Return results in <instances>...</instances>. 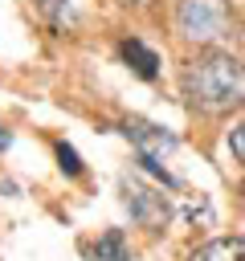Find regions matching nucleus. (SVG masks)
<instances>
[{"instance_id":"obj_1","label":"nucleus","mask_w":245,"mask_h":261,"mask_svg":"<svg viewBox=\"0 0 245 261\" xmlns=\"http://www.w3.org/2000/svg\"><path fill=\"white\" fill-rule=\"evenodd\" d=\"M184 98L204 114H229L245 106V65L229 53H200L184 69Z\"/></svg>"},{"instance_id":"obj_2","label":"nucleus","mask_w":245,"mask_h":261,"mask_svg":"<svg viewBox=\"0 0 245 261\" xmlns=\"http://www.w3.org/2000/svg\"><path fill=\"white\" fill-rule=\"evenodd\" d=\"M176 24L196 45H216L233 33V8L229 0H180Z\"/></svg>"},{"instance_id":"obj_3","label":"nucleus","mask_w":245,"mask_h":261,"mask_svg":"<svg viewBox=\"0 0 245 261\" xmlns=\"http://www.w3.org/2000/svg\"><path fill=\"white\" fill-rule=\"evenodd\" d=\"M122 204H127L131 220L143 224V228H163V224L172 220L167 196H159L155 188H147V184H139V179H131V175L122 179Z\"/></svg>"},{"instance_id":"obj_4","label":"nucleus","mask_w":245,"mask_h":261,"mask_svg":"<svg viewBox=\"0 0 245 261\" xmlns=\"http://www.w3.org/2000/svg\"><path fill=\"white\" fill-rule=\"evenodd\" d=\"M122 135L135 143L139 155H151V159H163V155L176 147V135H172L167 126L147 122V118H127V122H122Z\"/></svg>"},{"instance_id":"obj_5","label":"nucleus","mask_w":245,"mask_h":261,"mask_svg":"<svg viewBox=\"0 0 245 261\" xmlns=\"http://www.w3.org/2000/svg\"><path fill=\"white\" fill-rule=\"evenodd\" d=\"M118 53H122V61H127L143 82H155V73H159V57H155L139 37H127V41L118 45Z\"/></svg>"},{"instance_id":"obj_6","label":"nucleus","mask_w":245,"mask_h":261,"mask_svg":"<svg viewBox=\"0 0 245 261\" xmlns=\"http://www.w3.org/2000/svg\"><path fill=\"white\" fill-rule=\"evenodd\" d=\"M188 261H245V237H216L200 245Z\"/></svg>"},{"instance_id":"obj_7","label":"nucleus","mask_w":245,"mask_h":261,"mask_svg":"<svg viewBox=\"0 0 245 261\" xmlns=\"http://www.w3.org/2000/svg\"><path fill=\"white\" fill-rule=\"evenodd\" d=\"M37 4V12L49 20V29H57V33H69L74 24H78V12L65 4V0H33Z\"/></svg>"},{"instance_id":"obj_8","label":"nucleus","mask_w":245,"mask_h":261,"mask_svg":"<svg viewBox=\"0 0 245 261\" xmlns=\"http://www.w3.org/2000/svg\"><path fill=\"white\" fill-rule=\"evenodd\" d=\"M94 257L98 261H131L127 257V241H122V228H106L94 245Z\"/></svg>"},{"instance_id":"obj_9","label":"nucleus","mask_w":245,"mask_h":261,"mask_svg":"<svg viewBox=\"0 0 245 261\" xmlns=\"http://www.w3.org/2000/svg\"><path fill=\"white\" fill-rule=\"evenodd\" d=\"M53 151H57V167H61L65 175H82V159H78V151H74L69 143H57Z\"/></svg>"},{"instance_id":"obj_10","label":"nucleus","mask_w":245,"mask_h":261,"mask_svg":"<svg viewBox=\"0 0 245 261\" xmlns=\"http://www.w3.org/2000/svg\"><path fill=\"white\" fill-rule=\"evenodd\" d=\"M184 212H188V220H200V224H208V220H212V208H208V196H200V192H196V196L188 200V208H184Z\"/></svg>"},{"instance_id":"obj_11","label":"nucleus","mask_w":245,"mask_h":261,"mask_svg":"<svg viewBox=\"0 0 245 261\" xmlns=\"http://www.w3.org/2000/svg\"><path fill=\"white\" fill-rule=\"evenodd\" d=\"M229 151L237 155V163H245V122L229 130Z\"/></svg>"},{"instance_id":"obj_12","label":"nucleus","mask_w":245,"mask_h":261,"mask_svg":"<svg viewBox=\"0 0 245 261\" xmlns=\"http://www.w3.org/2000/svg\"><path fill=\"white\" fill-rule=\"evenodd\" d=\"M8 143H12V130H8V126H0V151H8Z\"/></svg>"},{"instance_id":"obj_13","label":"nucleus","mask_w":245,"mask_h":261,"mask_svg":"<svg viewBox=\"0 0 245 261\" xmlns=\"http://www.w3.org/2000/svg\"><path fill=\"white\" fill-rule=\"evenodd\" d=\"M241 196H245V179H241Z\"/></svg>"},{"instance_id":"obj_14","label":"nucleus","mask_w":245,"mask_h":261,"mask_svg":"<svg viewBox=\"0 0 245 261\" xmlns=\"http://www.w3.org/2000/svg\"><path fill=\"white\" fill-rule=\"evenodd\" d=\"M135 4H147V0H135Z\"/></svg>"}]
</instances>
